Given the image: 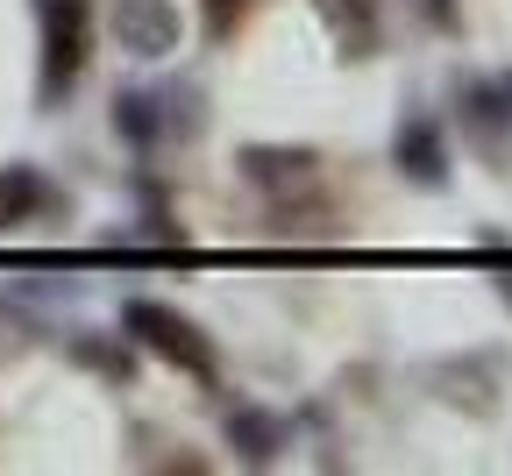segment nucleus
I'll return each mask as SVG.
<instances>
[{
  "label": "nucleus",
  "mask_w": 512,
  "mask_h": 476,
  "mask_svg": "<svg viewBox=\"0 0 512 476\" xmlns=\"http://www.w3.org/2000/svg\"><path fill=\"white\" fill-rule=\"evenodd\" d=\"M121 327L136 334L157 363L185 370L192 384H221V349H214V334H200V320H185L178 306H164V299H128V306H121Z\"/></svg>",
  "instance_id": "f257e3e1"
},
{
  "label": "nucleus",
  "mask_w": 512,
  "mask_h": 476,
  "mask_svg": "<svg viewBox=\"0 0 512 476\" xmlns=\"http://www.w3.org/2000/svg\"><path fill=\"white\" fill-rule=\"evenodd\" d=\"M43 8V64H36V107H57L86 79L93 57V8L86 0H36Z\"/></svg>",
  "instance_id": "f03ea898"
},
{
  "label": "nucleus",
  "mask_w": 512,
  "mask_h": 476,
  "mask_svg": "<svg viewBox=\"0 0 512 476\" xmlns=\"http://www.w3.org/2000/svg\"><path fill=\"white\" fill-rule=\"evenodd\" d=\"M107 36L128 57L157 64L185 43V15H178V0H107Z\"/></svg>",
  "instance_id": "7ed1b4c3"
},
{
  "label": "nucleus",
  "mask_w": 512,
  "mask_h": 476,
  "mask_svg": "<svg viewBox=\"0 0 512 476\" xmlns=\"http://www.w3.org/2000/svg\"><path fill=\"white\" fill-rule=\"evenodd\" d=\"M235 178L256 185L264 199H292V192L320 185V150H306V143H242L235 150Z\"/></svg>",
  "instance_id": "20e7f679"
},
{
  "label": "nucleus",
  "mask_w": 512,
  "mask_h": 476,
  "mask_svg": "<svg viewBox=\"0 0 512 476\" xmlns=\"http://www.w3.org/2000/svg\"><path fill=\"white\" fill-rule=\"evenodd\" d=\"M392 171L420 192H448V178H456V157H448V128L434 114H406L399 135H392Z\"/></svg>",
  "instance_id": "39448f33"
},
{
  "label": "nucleus",
  "mask_w": 512,
  "mask_h": 476,
  "mask_svg": "<svg viewBox=\"0 0 512 476\" xmlns=\"http://www.w3.org/2000/svg\"><path fill=\"white\" fill-rule=\"evenodd\" d=\"M221 434H228V448H235L249 469H271V462H285V448H292V420H285V413H271V405H256V398L228 405Z\"/></svg>",
  "instance_id": "423d86ee"
},
{
  "label": "nucleus",
  "mask_w": 512,
  "mask_h": 476,
  "mask_svg": "<svg viewBox=\"0 0 512 476\" xmlns=\"http://www.w3.org/2000/svg\"><path fill=\"white\" fill-rule=\"evenodd\" d=\"M463 135L484 157H505V135H512V100L498 93V79H463Z\"/></svg>",
  "instance_id": "0eeeda50"
},
{
  "label": "nucleus",
  "mask_w": 512,
  "mask_h": 476,
  "mask_svg": "<svg viewBox=\"0 0 512 476\" xmlns=\"http://www.w3.org/2000/svg\"><path fill=\"white\" fill-rule=\"evenodd\" d=\"M64 207V192L36 171V164H0V228H22V221H50Z\"/></svg>",
  "instance_id": "6e6552de"
},
{
  "label": "nucleus",
  "mask_w": 512,
  "mask_h": 476,
  "mask_svg": "<svg viewBox=\"0 0 512 476\" xmlns=\"http://www.w3.org/2000/svg\"><path fill=\"white\" fill-rule=\"evenodd\" d=\"M107 121H114L121 143H128V150H143V157L171 135V128H164V93H150V86H121L114 107H107Z\"/></svg>",
  "instance_id": "1a4fd4ad"
},
{
  "label": "nucleus",
  "mask_w": 512,
  "mask_h": 476,
  "mask_svg": "<svg viewBox=\"0 0 512 476\" xmlns=\"http://www.w3.org/2000/svg\"><path fill=\"white\" fill-rule=\"evenodd\" d=\"M64 356L86 363V370L107 377V384H128V377H136V356H128V342H107V334H72V342H64Z\"/></svg>",
  "instance_id": "9d476101"
},
{
  "label": "nucleus",
  "mask_w": 512,
  "mask_h": 476,
  "mask_svg": "<svg viewBox=\"0 0 512 476\" xmlns=\"http://www.w3.org/2000/svg\"><path fill=\"white\" fill-rule=\"evenodd\" d=\"M313 8L335 22V36L349 43V57H370V43H377V0H313Z\"/></svg>",
  "instance_id": "9b49d317"
},
{
  "label": "nucleus",
  "mask_w": 512,
  "mask_h": 476,
  "mask_svg": "<svg viewBox=\"0 0 512 476\" xmlns=\"http://www.w3.org/2000/svg\"><path fill=\"white\" fill-rule=\"evenodd\" d=\"M136 192H143V221H150V235H157V242H178V249H185V228H178V214H171L164 185H157V178L143 171V178H136Z\"/></svg>",
  "instance_id": "f8f14e48"
},
{
  "label": "nucleus",
  "mask_w": 512,
  "mask_h": 476,
  "mask_svg": "<svg viewBox=\"0 0 512 476\" xmlns=\"http://www.w3.org/2000/svg\"><path fill=\"white\" fill-rule=\"evenodd\" d=\"M242 8H249V0H207V36H235Z\"/></svg>",
  "instance_id": "ddd939ff"
},
{
  "label": "nucleus",
  "mask_w": 512,
  "mask_h": 476,
  "mask_svg": "<svg viewBox=\"0 0 512 476\" xmlns=\"http://www.w3.org/2000/svg\"><path fill=\"white\" fill-rule=\"evenodd\" d=\"M498 93H505V100H512V72H498Z\"/></svg>",
  "instance_id": "4468645a"
}]
</instances>
